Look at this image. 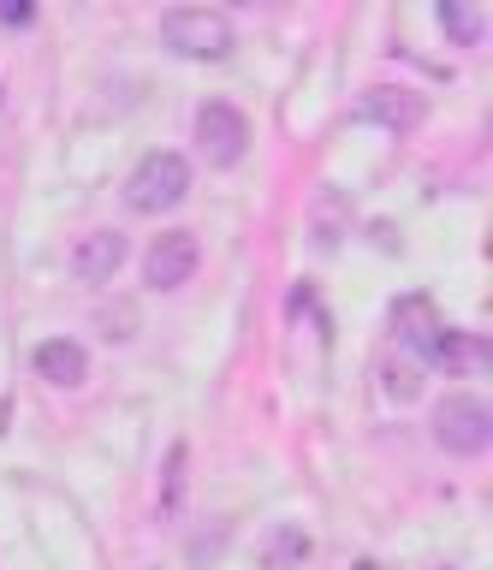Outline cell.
Masks as SVG:
<instances>
[{"mask_svg":"<svg viewBox=\"0 0 493 570\" xmlns=\"http://www.w3.org/2000/svg\"><path fill=\"white\" fill-rule=\"evenodd\" d=\"M161 48L179 53V60H226V53L238 48V30L226 12L172 7V12H161Z\"/></svg>","mask_w":493,"mask_h":570,"instance_id":"obj_1","label":"cell"},{"mask_svg":"<svg viewBox=\"0 0 493 570\" xmlns=\"http://www.w3.org/2000/svg\"><path fill=\"white\" fill-rule=\"evenodd\" d=\"M190 196V160L179 149H149L126 178V208L131 214H167Z\"/></svg>","mask_w":493,"mask_h":570,"instance_id":"obj_2","label":"cell"},{"mask_svg":"<svg viewBox=\"0 0 493 570\" xmlns=\"http://www.w3.org/2000/svg\"><path fill=\"white\" fill-rule=\"evenodd\" d=\"M434 445L452 458H482L493 445V410L475 392H446L434 404Z\"/></svg>","mask_w":493,"mask_h":570,"instance_id":"obj_3","label":"cell"},{"mask_svg":"<svg viewBox=\"0 0 493 570\" xmlns=\"http://www.w3.org/2000/svg\"><path fill=\"white\" fill-rule=\"evenodd\" d=\"M197 149L208 167H238L244 149H250V119L233 101H203L197 107Z\"/></svg>","mask_w":493,"mask_h":570,"instance_id":"obj_4","label":"cell"},{"mask_svg":"<svg viewBox=\"0 0 493 570\" xmlns=\"http://www.w3.org/2000/svg\"><path fill=\"white\" fill-rule=\"evenodd\" d=\"M197 262H203V244H197V232H161V238L149 244V256H144V285L149 292H179V285L197 279Z\"/></svg>","mask_w":493,"mask_h":570,"instance_id":"obj_5","label":"cell"},{"mask_svg":"<svg viewBox=\"0 0 493 570\" xmlns=\"http://www.w3.org/2000/svg\"><path fill=\"white\" fill-rule=\"evenodd\" d=\"M357 119L363 125H381V131L393 137H411L422 119H428V101L416 96V89H393V83H375L357 96Z\"/></svg>","mask_w":493,"mask_h":570,"instance_id":"obj_6","label":"cell"},{"mask_svg":"<svg viewBox=\"0 0 493 570\" xmlns=\"http://www.w3.org/2000/svg\"><path fill=\"white\" fill-rule=\"evenodd\" d=\"M126 256H131L126 232H119V226H96V232H83V238L72 244V274L83 285H114V274L126 267Z\"/></svg>","mask_w":493,"mask_h":570,"instance_id":"obj_7","label":"cell"},{"mask_svg":"<svg viewBox=\"0 0 493 570\" xmlns=\"http://www.w3.org/2000/svg\"><path fill=\"white\" fill-rule=\"evenodd\" d=\"M30 363H37V374H42L48 386H66V392L90 381V356H83L78 338H42Z\"/></svg>","mask_w":493,"mask_h":570,"instance_id":"obj_8","label":"cell"},{"mask_svg":"<svg viewBox=\"0 0 493 570\" xmlns=\"http://www.w3.org/2000/svg\"><path fill=\"white\" fill-rule=\"evenodd\" d=\"M440 327H446V321H440V309H434L428 297H398V303H393V333H398L404 351L428 356V345L440 338Z\"/></svg>","mask_w":493,"mask_h":570,"instance_id":"obj_9","label":"cell"},{"mask_svg":"<svg viewBox=\"0 0 493 570\" xmlns=\"http://www.w3.org/2000/svg\"><path fill=\"white\" fill-rule=\"evenodd\" d=\"M309 552H315V541H309L304 523H274L268 534H262L256 559H262V570H304Z\"/></svg>","mask_w":493,"mask_h":570,"instance_id":"obj_10","label":"cell"},{"mask_svg":"<svg viewBox=\"0 0 493 570\" xmlns=\"http://www.w3.org/2000/svg\"><path fill=\"white\" fill-rule=\"evenodd\" d=\"M185 463H190V452H185V440L167 452V470H161V493H155V511H161V523H172V517L185 511Z\"/></svg>","mask_w":493,"mask_h":570,"instance_id":"obj_11","label":"cell"},{"mask_svg":"<svg viewBox=\"0 0 493 570\" xmlns=\"http://www.w3.org/2000/svg\"><path fill=\"white\" fill-rule=\"evenodd\" d=\"M434 24L446 30L457 48H475V42H482V30H487V24H482V12L464 7V0H440V7H434Z\"/></svg>","mask_w":493,"mask_h":570,"instance_id":"obj_12","label":"cell"},{"mask_svg":"<svg viewBox=\"0 0 493 570\" xmlns=\"http://www.w3.org/2000/svg\"><path fill=\"white\" fill-rule=\"evenodd\" d=\"M381 392H386V399H393V404H411V399H422V368L416 363H393V368H386L381 374Z\"/></svg>","mask_w":493,"mask_h":570,"instance_id":"obj_13","label":"cell"},{"mask_svg":"<svg viewBox=\"0 0 493 570\" xmlns=\"http://www.w3.org/2000/svg\"><path fill=\"white\" fill-rule=\"evenodd\" d=\"M37 18V7H0V24H30Z\"/></svg>","mask_w":493,"mask_h":570,"instance_id":"obj_14","label":"cell"},{"mask_svg":"<svg viewBox=\"0 0 493 570\" xmlns=\"http://www.w3.org/2000/svg\"><path fill=\"white\" fill-rule=\"evenodd\" d=\"M0 107H7V89H0Z\"/></svg>","mask_w":493,"mask_h":570,"instance_id":"obj_15","label":"cell"},{"mask_svg":"<svg viewBox=\"0 0 493 570\" xmlns=\"http://www.w3.org/2000/svg\"><path fill=\"white\" fill-rule=\"evenodd\" d=\"M357 570H375V564H357Z\"/></svg>","mask_w":493,"mask_h":570,"instance_id":"obj_16","label":"cell"}]
</instances>
